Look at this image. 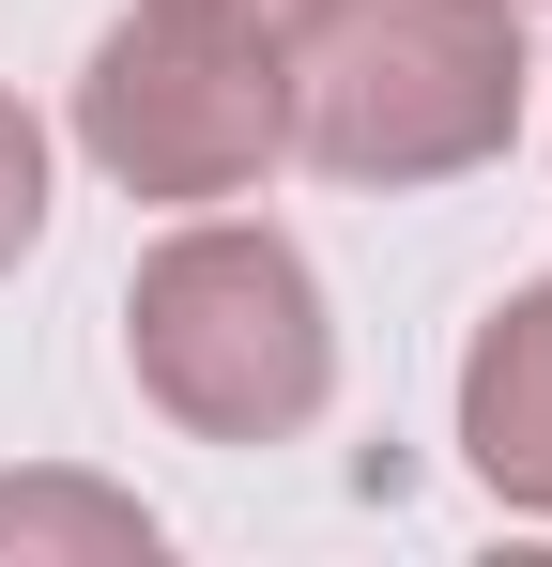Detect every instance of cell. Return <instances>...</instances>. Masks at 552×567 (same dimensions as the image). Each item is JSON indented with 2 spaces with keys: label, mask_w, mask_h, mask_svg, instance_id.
I'll use <instances>...</instances> for the list:
<instances>
[{
  "label": "cell",
  "mask_w": 552,
  "mask_h": 567,
  "mask_svg": "<svg viewBox=\"0 0 552 567\" xmlns=\"http://www.w3.org/2000/svg\"><path fill=\"white\" fill-rule=\"evenodd\" d=\"M276 47H292V154L354 199L491 169L538 93L522 0H292Z\"/></svg>",
  "instance_id": "obj_1"
},
{
  "label": "cell",
  "mask_w": 552,
  "mask_h": 567,
  "mask_svg": "<svg viewBox=\"0 0 552 567\" xmlns=\"http://www.w3.org/2000/svg\"><path fill=\"white\" fill-rule=\"evenodd\" d=\"M123 383L184 445H307L338 414V307L276 215H170L123 277Z\"/></svg>",
  "instance_id": "obj_2"
},
{
  "label": "cell",
  "mask_w": 552,
  "mask_h": 567,
  "mask_svg": "<svg viewBox=\"0 0 552 567\" xmlns=\"http://www.w3.org/2000/svg\"><path fill=\"white\" fill-rule=\"evenodd\" d=\"M78 154L154 215H215L292 169V47L246 0H123L78 62Z\"/></svg>",
  "instance_id": "obj_3"
},
{
  "label": "cell",
  "mask_w": 552,
  "mask_h": 567,
  "mask_svg": "<svg viewBox=\"0 0 552 567\" xmlns=\"http://www.w3.org/2000/svg\"><path fill=\"white\" fill-rule=\"evenodd\" d=\"M460 461L507 522H552V277H522L460 338Z\"/></svg>",
  "instance_id": "obj_4"
},
{
  "label": "cell",
  "mask_w": 552,
  "mask_h": 567,
  "mask_svg": "<svg viewBox=\"0 0 552 567\" xmlns=\"http://www.w3.org/2000/svg\"><path fill=\"white\" fill-rule=\"evenodd\" d=\"M0 553L16 567H154L170 553V522L139 506V491H108V475H0Z\"/></svg>",
  "instance_id": "obj_5"
},
{
  "label": "cell",
  "mask_w": 552,
  "mask_h": 567,
  "mask_svg": "<svg viewBox=\"0 0 552 567\" xmlns=\"http://www.w3.org/2000/svg\"><path fill=\"white\" fill-rule=\"evenodd\" d=\"M31 246H47V123L0 93V277H16Z\"/></svg>",
  "instance_id": "obj_6"
},
{
  "label": "cell",
  "mask_w": 552,
  "mask_h": 567,
  "mask_svg": "<svg viewBox=\"0 0 552 567\" xmlns=\"http://www.w3.org/2000/svg\"><path fill=\"white\" fill-rule=\"evenodd\" d=\"M246 16H292V0H246Z\"/></svg>",
  "instance_id": "obj_7"
},
{
  "label": "cell",
  "mask_w": 552,
  "mask_h": 567,
  "mask_svg": "<svg viewBox=\"0 0 552 567\" xmlns=\"http://www.w3.org/2000/svg\"><path fill=\"white\" fill-rule=\"evenodd\" d=\"M522 16H538V0H522Z\"/></svg>",
  "instance_id": "obj_8"
}]
</instances>
